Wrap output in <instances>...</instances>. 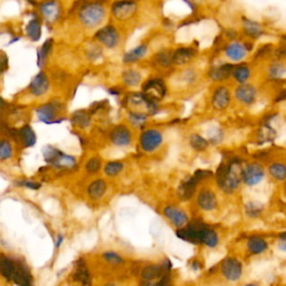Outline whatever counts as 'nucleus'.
I'll return each instance as SVG.
<instances>
[{
	"label": "nucleus",
	"mask_w": 286,
	"mask_h": 286,
	"mask_svg": "<svg viewBox=\"0 0 286 286\" xmlns=\"http://www.w3.org/2000/svg\"><path fill=\"white\" fill-rule=\"evenodd\" d=\"M242 161L232 158L228 164L222 162L216 172L218 186L227 194H232L240 187L242 181Z\"/></svg>",
	"instance_id": "obj_1"
},
{
	"label": "nucleus",
	"mask_w": 286,
	"mask_h": 286,
	"mask_svg": "<svg viewBox=\"0 0 286 286\" xmlns=\"http://www.w3.org/2000/svg\"><path fill=\"white\" fill-rule=\"evenodd\" d=\"M80 24L86 28H94L101 25L106 16V9L104 4L98 0L85 2L78 12Z\"/></svg>",
	"instance_id": "obj_2"
},
{
	"label": "nucleus",
	"mask_w": 286,
	"mask_h": 286,
	"mask_svg": "<svg viewBox=\"0 0 286 286\" xmlns=\"http://www.w3.org/2000/svg\"><path fill=\"white\" fill-rule=\"evenodd\" d=\"M42 156L47 164L53 166L54 168L60 170L73 169L76 166V158L73 156L66 154L63 151L55 146H46L42 149Z\"/></svg>",
	"instance_id": "obj_3"
},
{
	"label": "nucleus",
	"mask_w": 286,
	"mask_h": 286,
	"mask_svg": "<svg viewBox=\"0 0 286 286\" xmlns=\"http://www.w3.org/2000/svg\"><path fill=\"white\" fill-rule=\"evenodd\" d=\"M63 108L64 104L60 101L54 100V101L44 103L38 106L36 108V116L40 122L47 123V124H52V123L60 122L62 120H64V118H57L58 113Z\"/></svg>",
	"instance_id": "obj_4"
},
{
	"label": "nucleus",
	"mask_w": 286,
	"mask_h": 286,
	"mask_svg": "<svg viewBox=\"0 0 286 286\" xmlns=\"http://www.w3.org/2000/svg\"><path fill=\"white\" fill-rule=\"evenodd\" d=\"M162 143H164V134L156 128H146L139 136L140 148L146 154L158 150Z\"/></svg>",
	"instance_id": "obj_5"
},
{
	"label": "nucleus",
	"mask_w": 286,
	"mask_h": 286,
	"mask_svg": "<svg viewBox=\"0 0 286 286\" xmlns=\"http://www.w3.org/2000/svg\"><path fill=\"white\" fill-rule=\"evenodd\" d=\"M94 40L98 42L100 44H102L103 46H106V48L113 50L120 44L121 36L120 32L116 30V27H114L111 24H108V25L103 26L95 32Z\"/></svg>",
	"instance_id": "obj_6"
},
{
	"label": "nucleus",
	"mask_w": 286,
	"mask_h": 286,
	"mask_svg": "<svg viewBox=\"0 0 286 286\" xmlns=\"http://www.w3.org/2000/svg\"><path fill=\"white\" fill-rule=\"evenodd\" d=\"M142 93L151 101L159 103L166 98V85L162 78H150L143 83Z\"/></svg>",
	"instance_id": "obj_7"
},
{
	"label": "nucleus",
	"mask_w": 286,
	"mask_h": 286,
	"mask_svg": "<svg viewBox=\"0 0 286 286\" xmlns=\"http://www.w3.org/2000/svg\"><path fill=\"white\" fill-rule=\"evenodd\" d=\"M138 10V2L134 0H118L111 6V12L113 17L120 22L128 20Z\"/></svg>",
	"instance_id": "obj_8"
},
{
	"label": "nucleus",
	"mask_w": 286,
	"mask_h": 286,
	"mask_svg": "<svg viewBox=\"0 0 286 286\" xmlns=\"http://www.w3.org/2000/svg\"><path fill=\"white\" fill-rule=\"evenodd\" d=\"M38 9L40 16L48 24H55L62 15V6L58 0H45L38 6Z\"/></svg>",
	"instance_id": "obj_9"
},
{
	"label": "nucleus",
	"mask_w": 286,
	"mask_h": 286,
	"mask_svg": "<svg viewBox=\"0 0 286 286\" xmlns=\"http://www.w3.org/2000/svg\"><path fill=\"white\" fill-rule=\"evenodd\" d=\"M132 131L126 124H118L110 132V141L116 146H128L132 143Z\"/></svg>",
	"instance_id": "obj_10"
},
{
	"label": "nucleus",
	"mask_w": 286,
	"mask_h": 286,
	"mask_svg": "<svg viewBox=\"0 0 286 286\" xmlns=\"http://www.w3.org/2000/svg\"><path fill=\"white\" fill-rule=\"evenodd\" d=\"M265 176V171L263 166L260 164H247L244 169L242 170V180L247 186H256L262 180H263Z\"/></svg>",
	"instance_id": "obj_11"
},
{
	"label": "nucleus",
	"mask_w": 286,
	"mask_h": 286,
	"mask_svg": "<svg viewBox=\"0 0 286 286\" xmlns=\"http://www.w3.org/2000/svg\"><path fill=\"white\" fill-rule=\"evenodd\" d=\"M50 86V78L45 72H40V73L34 76V78L32 80V82L28 86L30 93L35 98H40L42 95H45L48 92Z\"/></svg>",
	"instance_id": "obj_12"
},
{
	"label": "nucleus",
	"mask_w": 286,
	"mask_h": 286,
	"mask_svg": "<svg viewBox=\"0 0 286 286\" xmlns=\"http://www.w3.org/2000/svg\"><path fill=\"white\" fill-rule=\"evenodd\" d=\"M235 98L244 106H252L256 101L257 90L252 84H240L235 90Z\"/></svg>",
	"instance_id": "obj_13"
},
{
	"label": "nucleus",
	"mask_w": 286,
	"mask_h": 286,
	"mask_svg": "<svg viewBox=\"0 0 286 286\" xmlns=\"http://www.w3.org/2000/svg\"><path fill=\"white\" fill-rule=\"evenodd\" d=\"M230 100H232L230 90H228V88L222 85V86H218L214 90L212 96V104L214 110H217V111H222V110H226L228 106H230Z\"/></svg>",
	"instance_id": "obj_14"
},
{
	"label": "nucleus",
	"mask_w": 286,
	"mask_h": 286,
	"mask_svg": "<svg viewBox=\"0 0 286 286\" xmlns=\"http://www.w3.org/2000/svg\"><path fill=\"white\" fill-rule=\"evenodd\" d=\"M14 138L22 143L24 148H32L36 144L37 142V136L30 124L22 126L19 130H16L14 133Z\"/></svg>",
	"instance_id": "obj_15"
},
{
	"label": "nucleus",
	"mask_w": 286,
	"mask_h": 286,
	"mask_svg": "<svg viewBox=\"0 0 286 286\" xmlns=\"http://www.w3.org/2000/svg\"><path fill=\"white\" fill-rule=\"evenodd\" d=\"M222 272L228 280H237L242 276V264L235 258H227L222 262Z\"/></svg>",
	"instance_id": "obj_16"
},
{
	"label": "nucleus",
	"mask_w": 286,
	"mask_h": 286,
	"mask_svg": "<svg viewBox=\"0 0 286 286\" xmlns=\"http://www.w3.org/2000/svg\"><path fill=\"white\" fill-rule=\"evenodd\" d=\"M204 227V225H202V224H192V225L180 228L177 232V235L184 240L200 244V232Z\"/></svg>",
	"instance_id": "obj_17"
},
{
	"label": "nucleus",
	"mask_w": 286,
	"mask_h": 286,
	"mask_svg": "<svg viewBox=\"0 0 286 286\" xmlns=\"http://www.w3.org/2000/svg\"><path fill=\"white\" fill-rule=\"evenodd\" d=\"M196 54L197 50L192 47H178L172 53L171 60L174 65H186L194 58Z\"/></svg>",
	"instance_id": "obj_18"
},
{
	"label": "nucleus",
	"mask_w": 286,
	"mask_h": 286,
	"mask_svg": "<svg viewBox=\"0 0 286 286\" xmlns=\"http://www.w3.org/2000/svg\"><path fill=\"white\" fill-rule=\"evenodd\" d=\"M234 70V64L224 63L222 65L214 66L209 70V78L214 82H222L232 78V73Z\"/></svg>",
	"instance_id": "obj_19"
},
{
	"label": "nucleus",
	"mask_w": 286,
	"mask_h": 286,
	"mask_svg": "<svg viewBox=\"0 0 286 286\" xmlns=\"http://www.w3.org/2000/svg\"><path fill=\"white\" fill-rule=\"evenodd\" d=\"M225 55L232 62H240L245 58L247 50L244 46V42H230L225 46Z\"/></svg>",
	"instance_id": "obj_20"
},
{
	"label": "nucleus",
	"mask_w": 286,
	"mask_h": 286,
	"mask_svg": "<svg viewBox=\"0 0 286 286\" xmlns=\"http://www.w3.org/2000/svg\"><path fill=\"white\" fill-rule=\"evenodd\" d=\"M164 214L166 218L170 219V220L172 222L174 226H177L179 228H182L187 225V222H188L187 214H186L184 212L180 210V209H178V208L169 206V207L164 208Z\"/></svg>",
	"instance_id": "obj_21"
},
{
	"label": "nucleus",
	"mask_w": 286,
	"mask_h": 286,
	"mask_svg": "<svg viewBox=\"0 0 286 286\" xmlns=\"http://www.w3.org/2000/svg\"><path fill=\"white\" fill-rule=\"evenodd\" d=\"M170 270L158 265H149L142 270V278L144 282H156L159 280L164 274H168Z\"/></svg>",
	"instance_id": "obj_22"
},
{
	"label": "nucleus",
	"mask_w": 286,
	"mask_h": 286,
	"mask_svg": "<svg viewBox=\"0 0 286 286\" xmlns=\"http://www.w3.org/2000/svg\"><path fill=\"white\" fill-rule=\"evenodd\" d=\"M198 204L204 210H214L217 206V198L212 190L204 189L198 194Z\"/></svg>",
	"instance_id": "obj_23"
},
{
	"label": "nucleus",
	"mask_w": 286,
	"mask_h": 286,
	"mask_svg": "<svg viewBox=\"0 0 286 286\" xmlns=\"http://www.w3.org/2000/svg\"><path fill=\"white\" fill-rule=\"evenodd\" d=\"M27 37L32 42H38L42 37V20L40 16L34 15L25 27Z\"/></svg>",
	"instance_id": "obj_24"
},
{
	"label": "nucleus",
	"mask_w": 286,
	"mask_h": 286,
	"mask_svg": "<svg viewBox=\"0 0 286 286\" xmlns=\"http://www.w3.org/2000/svg\"><path fill=\"white\" fill-rule=\"evenodd\" d=\"M242 30L244 34L252 38V40H257L264 35V30L260 22L250 20V19L244 18V22H242Z\"/></svg>",
	"instance_id": "obj_25"
},
{
	"label": "nucleus",
	"mask_w": 286,
	"mask_h": 286,
	"mask_svg": "<svg viewBox=\"0 0 286 286\" xmlns=\"http://www.w3.org/2000/svg\"><path fill=\"white\" fill-rule=\"evenodd\" d=\"M198 184V181L194 177L187 178L184 181H182L178 188L179 197L182 200H188L192 198L194 194V192H196Z\"/></svg>",
	"instance_id": "obj_26"
},
{
	"label": "nucleus",
	"mask_w": 286,
	"mask_h": 286,
	"mask_svg": "<svg viewBox=\"0 0 286 286\" xmlns=\"http://www.w3.org/2000/svg\"><path fill=\"white\" fill-rule=\"evenodd\" d=\"M148 53V46L146 44L138 45L134 48H132L131 50L126 52V53L123 55V63L126 64H133L136 63L138 60H142Z\"/></svg>",
	"instance_id": "obj_27"
},
{
	"label": "nucleus",
	"mask_w": 286,
	"mask_h": 286,
	"mask_svg": "<svg viewBox=\"0 0 286 286\" xmlns=\"http://www.w3.org/2000/svg\"><path fill=\"white\" fill-rule=\"evenodd\" d=\"M252 74V70L250 65L247 63H240L237 65H234V70L232 76L237 83L245 84L247 80H250Z\"/></svg>",
	"instance_id": "obj_28"
},
{
	"label": "nucleus",
	"mask_w": 286,
	"mask_h": 286,
	"mask_svg": "<svg viewBox=\"0 0 286 286\" xmlns=\"http://www.w3.org/2000/svg\"><path fill=\"white\" fill-rule=\"evenodd\" d=\"M53 47H54V40H52V38H50V40H47L44 44H42L40 48H38V50H37V65L40 66V68L44 65H46L47 60H48L52 50H53Z\"/></svg>",
	"instance_id": "obj_29"
},
{
	"label": "nucleus",
	"mask_w": 286,
	"mask_h": 286,
	"mask_svg": "<svg viewBox=\"0 0 286 286\" xmlns=\"http://www.w3.org/2000/svg\"><path fill=\"white\" fill-rule=\"evenodd\" d=\"M142 75L139 70H126L122 73V82L124 83L126 86H138L141 83Z\"/></svg>",
	"instance_id": "obj_30"
},
{
	"label": "nucleus",
	"mask_w": 286,
	"mask_h": 286,
	"mask_svg": "<svg viewBox=\"0 0 286 286\" xmlns=\"http://www.w3.org/2000/svg\"><path fill=\"white\" fill-rule=\"evenodd\" d=\"M106 190V182L103 179L94 180L92 184L88 186V194L92 199L101 198Z\"/></svg>",
	"instance_id": "obj_31"
},
{
	"label": "nucleus",
	"mask_w": 286,
	"mask_h": 286,
	"mask_svg": "<svg viewBox=\"0 0 286 286\" xmlns=\"http://www.w3.org/2000/svg\"><path fill=\"white\" fill-rule=\"evenodd\" d=\"M70 122L80 128H86L90 126V114L84 110L75 111L70 118Z\"/></svg>",
	"instance_id": "obj_32"
},
{
	"label": "nucleus",
	"mask_w": 286,
	"mask_h": 286,
	"mask_svg": "<svg viewBox=\"0 0 286 286\" xmlns=\"http://www.w3.org/2000/svg\"><path fill=\"white\" fill-rule=\"evenodd\" d=\"M74 280H76V282L82 284L83 286L90 285V275L88 273L86 265L84 264L83 260L78 262V268H76L75 274H74Z\"/></svg>",
	"instance_id": "obj_33"
},
{
	"label": "nucleus",
	"mask_w": 286,
	"mask_h": 286,
	"mask_svg": "<svg viewBox=\"0 0 286 286\" xmlns=\"http://www.w3.org/2000/svg\"><path fill=\"white\" fill-rule=\"evenodd\" d=\"M218 240L219 238L216 232L210 230V228H208L207 226H204L202 228V232H200V242H202V244L207 245L209 247H214L217 246Z\"/></svg>",
	"instance_id": "obj_34"
},
{
	"label": "nucleus",
	"mask_w": 286,
	"mask_h": 286,
	"mask_svg": "<svg viewBox=\"0 0 286 286\" xmlns=\"http://www.w3.org/2000/svg\"><path fill=\"white\" fill-rule=\"evenodd\" d=\"M148 116L142 112L138 111H128V121L130 122L132 126L136 128H143L146 124Z\"/></svg>",
	"instance_id": "obj_35"
},
{
	"label": "nucleus",
	"mask_w": 286,
	"mask_h": 286,
	"mask_svg": "<svg viewBox=\"0 0 286 286\" xmlns=\"http://www.w3.org/2000/svg\"><path fill=\"white\" fill-rule=\"evenodd\" d=\"M247 247L248 250L252 254H262L268 248V242H266L263 238L260 237H252L247 242Z\"/></svg>",
	"instance_id": "obj_36"
},
{
	"label": "nucleus",
	"mask_w": 286,
	"mask_h": 286,
	"mask_svg": "<svg viewBox=\"0 0 286 286\" xmlns=\"http://www.w3.org/2000/svg\"><path fill=\"white\" fill-rule=\"evenodd\" d=\"M189 144L194 150L204 151V150H207L209 142L206 138L198 134V133H194V134H192L189 138Z\"/></svg>",
	"instance_id": "obj_37"
},
{
	"label": "nucleus",
	"mask_w": 286,
	"mask_h": 286,
	"mask_svg": "<svg viewBox=\"0 0 286 286\" xmlns=\"http://www.w3.org/2000/svg\"><path fill=\"white\" fill-rule=\"evenodd\" d=\"M14 156V146L8 139H0V161L10 160Z\"/></svg>",
	"instance_id": "obj_38"
},
{
	"label": "nucleus",
	"mask_w": 286,
	"mask_h": 286,
	"mask_svg": "<svg viewBox=\"0 0 286 286\" xmlns=\"http://www.w3.org/2000/svg\"><path fill=\"white\" fill-rule=\"evenodd\" d=\"M270 174L275 180L283 181L286 178L285 164L280 162H274L270 166Z\"/></svg>",
	"instance_id": "obj_39"
},
{
	"label": "nucleus",
	"mask_w": 286,
	"mask_h": 286,
	"mask_svg": "<svg viewBox=\"0 0 286 286\" xmlns=\"http://www.w3.org/2000/svg\"><path fill=\"white\" fill-rule=\"evenodd\" d=\"M124 168V164L121 161H110L104 166V172L108 177H116Z\"/></svg>",
	"instance_id": "obj_40"
},
{
	"label": "nucleus",
	"mask_w": 286,
	"mask_h": 286,
	"mask_svg": "<svg viewBox=\"0 0 286 286\" xmlns=\"http://www.w3.org/2000/svg\"><path fill=\"white\" fill-rule=\"evenodd\" d=\"M172 53H170L168 50H162L159 52L158 54H156L154 60L156 63L164 68H168L170 65H172V60H171Z\"/></svg>",
	"instance_id": "obj_41"
},
{
	"label": "nucleus",
	"mask_w": 286,
	"mask_h": 286,
	"mask_svg": "<svg viewBox=\"0 0 286 286\" xmlns=\"http://www.w3.org/2000/svg\"><path fill=\"white\" fill-rule=\"evenodd\" d=\"M268 75H270V78H274V80L283 78L284 75H285L284 64L280 63V62H275V63H273L270 66Z\"/></svg>",
	"instance_id": "obj_42"
},
{
	"label": "nucleus",
	"mask_w": 286,
	"mask_h": 286,
	"mask_svg": "<svg viewBox=\"0 0 286 286\" xmlns=\"http://www.w3.org/2000/svg\"><path fill=\"white\" fill-rule=\"evenodd\" d=\"M101 166H102L101 159H100L98 156H93V158L88 159L86 164H85V170H86L88 174H96L98 171L101 169Z\"/></svg>",
	"instance_id": "obj_43"
},
{
	"label": "nucleus",
	"mask_w": 286,
	"mask_h": 286,
	"mask_svg": "<svg viewBox=\"0 0 286 286\" xmlns=\"http://www.w3.org/2000/svg\"><path fill=\"white\" fill-rule=\"evenodd\" d=\"M222 138H224V133L222 128H212V131H209V139L208 142L210 141L214 144H218L219 142L222 141Z\"/></svg>",
	"instance_id": "obj_44"
},
{
	"label": "nucleus",
	"mask_w": 286,
	"mask_h": 286,
	"mask_svg": "<svg viewBox=\"0 0 286 286\" xmlns=\"http://www.w3.org/2000/svg\"><path fill=\"white\" fill-rule=\"evenodd\" d=\"M275 138V131L270 128L268 126H266L264 128L260 130V139H263L264 142L274 140Z\"/></svg>",
	"instance_id": "obj_45"
},
{
	"label": "nucleus",
	"mask_w": 286,
	"mask_h": 286,
	"mask_svg": "<svg viewBox=\"0 0 286 286\" xmlns=\"http://www.w3.org/2000/svg\"><path fill=\"white\" fill-rule=\"evenodd\" d=\"M103 256H104V260H106V262H108V263L120 264V263H122V262H123L122 257L118 256V255L116 254V252H106V254H104Z\"/></svg>",
	"instance_id": "obj_46"
},
{
	"label": "nucleus",
	"mask_w": 286,
	"mask_h": 286,
	"mask_svg": "<svg viewBox=\"0 0 286 286\" xmlns=\"http://www.w3.org/2000/svg\"><path fill=\"white\" fill-rule=\"evenodd\" d=\"M18 186L24 188H28V189H32V190H37L40 188V184L35 182V181H30V180H22L17 182Z\"/></svg>",
	"instance_id": "obj_47"
},
{
	"label": "nucleus",
	"mask_w": 286,
	"mask_h": 286,
	"mask_svg": "<svg viewBox=\"0 0 286 286\" xmlns=\"http://www.w3.org/2000/svg\"><path fill=\"white\" fill-rule=\"evenodd\" d=\"M246 208H247V212L250 214V216H257V214H260V212L262 210L260 204H254V202H250V204H247Z\"/></svg>",
	"instance_id": "obj_48"
},
{
	"label": "nucleus",
	"mask_w": 286,
	"mask_h": 286,
	"mask_svg": "<svg viewBox=\"0 0 286 286\" xmlns=\"http://www.w3.org/2000/svg\"><path fill=\"white\" fill-rule=\"evenodd\" d=\"M212 174L210 172V171H208V170H197L196 172H194V174L192 176V177L196 179L198 182H200V181H202V180L212 177Z\"/></svg>",
	"instance_id": "obj_49"
},
{
	"label": "nucleus",
	"mask_w": 286,
	"mask_h": 286,
	"mask_svg": "<svg viewBox=\"0 0 286 286\" xmlns=\"http://www.w3.org/2000/svg\"><path fill=\"white\" fill-rule=\"evenodd\" d=\"M272 52V45H264L263 47H260V48L257 50V53L255 55V58L256 60H258V58H262V57H264L266 56L268 54H270Z\"/></svg>",
	"instance_id": "obj_50"
},
{
	"label": "nucleus",
	"mask_w": 286,
	"mask_h": 286,
	"mask_svg": "<svg viewBox=\"0 0 286 286\" xmlns=\"http://www.w3.org/2000/svg\"><path fill=\"white\" fill-rule=\"evenodd\" d=\"M225 35L228 38V40L234 42L237 38V32L235 30H227L225 32Z\"/></svg>",
	"instance_id": "obj_51"
},
{
	"label": "nucleus",
	"mask_w": 286,
	"mask_h": 286,
	"mask_svg": "<svg viewBox=\"0 0 286 286\" xmlns=\"http://www.w3.org/2000/svg\"><path fill=\"white\" fill-rule=\"evenodd\" d=\"M7 106V103H6V101H4V98H2V96H0V110H2V108H4V106Z\"/></svg>",
	"instance_id": "obj_52"
},
{
	"label": "nucleus",
	"mask_w": 286,
	"mask_h": 286,
	"mask_svg": "<svg viewBox=\"0 0 286 286\" xmlns=\"http://www.w3.org/2000/svg\"><path fill=\"white\" fill-rule=\"evenodd\" d=\"M4 70V60H0V74L2 73V70Z\"/></svg>",
	"instance_id": "obj_53"
},
{
	"label": "nucleus",
	"mask_w": 286,
	"mask_h": 286,
	"mask_svg": "<svg viewBox=\"0 0 286 286\" xmlns=\"http://www.w3.org/2000/svg\"><path fill=\"white\" fill-rule=\"evenodd\" d=\"M26 2H30V4H32V6H37V2H36V0H26Z\"/></svg>",
	"instance_id": "obj_54"
},
{
	"label": "nucleus",
	"mask_w": 286,
	"mask_h": 286,
	"mask_svg": "<svg viewBox=\"0 0 286 286\" xmlns=\"http://www.w3.org/2000/svg\"><path fill=\"white\" fill-rule=\"evenodd\" d=\"M247 286H258V285H255V284H250V285H247Z\"/></svg>",
	"instance_id": "obj_55"
},
{
	"label": "nucleus",
	"mask_w": 286,
	"mask_h": 286,
	"mask_svg": "<svg viewBox=\"0 0 286 286\" xmlns=\"http://www.w3.org/2000/svg\"><path fill=\"white\" fill-rule=\"evenodd\" d=\"M106 286H116V285H112V284H110V285H106Z\"/></svg>",
	"instance_id": "obj_56"
}]
</instances>
